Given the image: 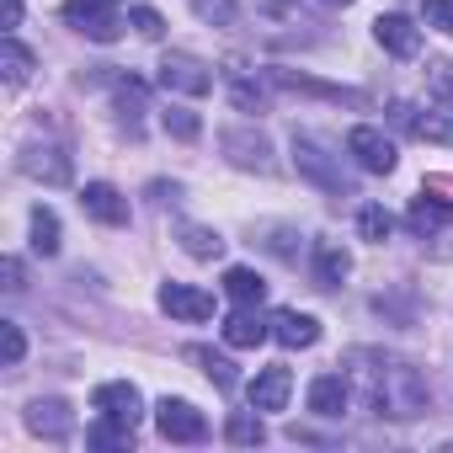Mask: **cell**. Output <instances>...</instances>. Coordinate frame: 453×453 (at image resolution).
<instances>
[{
	"label": "cell",
	"mask_w": 453,
	"mask_h": 453,
	"mask_svg": "<svg viewBox=\"0 0 453 453\" xmlns=\"http://www.w3.org/2000/svg\"><path fill=\"white\" fill-rule=\"evenodd\" d=\"M112 107H118V118L128 123V134H139V112H144V81L123 75V81H118V91H112Z\"/></svg>",
	"instance_id": "cell-25"
},
{
	"label": "cell",
	"mask_w": 453,
	"mask_h": 453,
	"mask_svg": "<svg viewBox=\"0 0 453 453\" xmlns=\"http://www.w3.org/2000/svg\"><path fill=\"white\" fill-rule=\"evenodd\" d=\"M160 310L176 315V320H208L213 315V299L203 288H187V283H165L160 288Z\"/></svg>",
	"instance_id": "cell-16"
},
{
	"label": "cell",
	"mask_w": 453,
	"mask_h": 453,
	"mask_svg": "<svg viewBox=\"0 0 453 453\" xmlns=\"http://www.w3.org/2000/svg\"><path fill=\"white\" fill-rule=\"evenodd\" d=\"M347 384H352V400H363L373 416H389V421H411L426 411V379L421 368H411L405 357H389L379 347H357L347 352Z\"/></svg>",
	"instance_id": "cell-1"
},
{
	"label": "cell",
	"mask_w": 453,
	"mask_h": 453,
	"mask_svg": "<svg viewBox=\"0 0 453 453\" xmlns=\"http://www.w3.org/2000/svg\"><path fill=\"white\" fill-rule=\"evenodd\" d=\"M86 442L91 448H134V426H123L112 416H96V426L86 432Z\"/></svg>",
	"instance_id": "cell-30"
},
{
	"label": "cell",
	"mask_w": 453,
	"mask_h": 453,
	"mask_svg": "<svg viewBox=\"0 0 453 453\" xmlns=\"http://www.w3.org/2000/svg\"><path fill=\"white\" fill-rule=\"evenodd\" d=\"M160 86L176 96H208L213 91V70L197 54H165L160 59Z\"/></svg>",
	"instance_id": "cell-4"
},
{
	"label": "cell",
	"mask_w": 453,
	"mask_h": 453,
	"mask_svg": "<svg viewBox=\"0 0 453 453\" xmlns=\"http://www.w3.org/2000/svg\"><path fill=\"white\" fill-rule=\"evenodd\" d=\"M224 150H230V160H235V165L273 171V160H267V155H273V144H267L262 134H241V128H235V134H224Z\"/></svg>",
	"instance_id": "cell-20"
},
{
	"label": "cell",
	"mask_w": 453,
	"mask_h": 453,
	"mask_svg": "<svg viewBox=\"0 0 453 453\" xmlns=\"http://www.w3.org/2000/svg\"><path fill=\"white\" fill-rule=\"evenodd\" d=\"M224 294H230L235 304H262L267 299V283L251 267H230V273H224Z\"/></svg>",
	"instance_id": "cell-24"
},
{
	"label": "cell",
	"mask_w": 453,
	"mask_h": 453,
	"mask_svg": "<svg viewBox=\"0 0 453 453\" xmlns=\"http://www.w3.org/2000/svg\"><path fill=\"white\" fill-rule=\"evenodd\" d=\"M6 27H22V0H6Z\"/></svg>",
	"instance_id": "cell-39"
},
{
	"label": "cell",
	"mask_w": 453,
	"mask_h": 453,
	"mask_svg": "<svg viewBox=\"0 0 453 453\" xmlns=\"http://www.w3.org/2000/svg\"><path fill=\"white\" fill-rule=\"evenodd\" d=\"M224 437H230L235 448H257V442H267V426H262L251 411H235L230 421H224Z\"/></svg>",
	"instance_id": "cell-29"
},
{
	"label": "cell",
	"mask_w": 453,
	"mask_h": 453,
	"mask_svg": "<svg viewBox=\"0 0 453 453\" xmlns=\"http://www.w3.org/2000/svg\"><path fill=\"white\" fill-rule=\"evenodd\" d=\"M0 352H6V368H17V363H22L27 336H22V326H17V320H0Z\"/></svg>",
	"instance_id": "cell-34"
},
{
	"label": "cell",
	"mask_w": 453,
	"mask_h": 453,
	"mask_svg": "<svg viewBox=\"0 0 453 453\" xmlns=\"http://www.w3.org/2000/svg\"><path fill=\"white\" fill-rule=\"evenodd\" d=\"M192 12H197L208 27H235V22H241L235 0H192Z\"/></svg>",
	"instance_id": "cell-32"
},
{
	"label": "cell",
	"mask_w": 453,
	"mask_h": 453,
	"mask_svg": "<svg viewBox=\"0 0 453 453\" xmlns=\"http://www.w3.org/2000/svg\"><path fill=\"white\" fill-rule=\"evenodd\" d=\"M273 336V320L262 315V304H241L230 320H224V342L230 347H262Z\"/></svg>",
	"instance_id": "cell-15"
},
{
	"label": "cell",
	"mask_w": 453,
	"mask_h": 453,
	"mask_svg": "<svg viewBox=\"0 0 453 453\" xmlns=\"http://www.w3.org/2000/svg\"><path fill=\"white\" fill-rule=\"evenodd\" d=\"M347 150H352V160H357L363 171H373V176H389V171H395V144H389L379 128H368V123L347 134Z\"/></svg>",
	"instance_id": "cell-7"
},
{
	"label": "cell",
	"mask_w": 453,
	"mask_h": 453,
	"mask_svg": "<svg viewBox=\"0 0 453 453\" xmlns=\"http://www.w3.org/2000/svg\"><path fill=\"white\" fill-rule=\"evenodd\" d=\"M128 22H134V33H139V38H160V33H165V22H160V12H155V6H134V12H128Z\"/></svg>",
	"instance_id": "cell-36"
},
{
	"label": "cell",
	"mask_w": 453,
	"mask_h": 453,
	"mask_svg": "<svg viewBox=\"0 0 453 453\" xmlns=\"http://www.w3.org/2000/svg\"><path fill=\"white\" fill-rule=\"evenodd\" d=\"M22 171L38 176V181H49V187H65L70 181V155L59 144H27L22 150Z\"/></svg>",
	"instance_id": "cell-13"
},
{
	"label": "cell",
	"mask_w": 453,
	"mask_h": 453,
	"mask_svg": "<svg viewBox=\"0 0 453 453\" xmlns=\"http://www.w3.org/2000/svg\"><path fill=\"white\" fill-rule=\"evenodd\" d=\"M448 219H453V208H448L442 197H426V192H421V197L411 203V213H405L411 235H421V241H426V235H437V230H448Z\"/></svg>",
	"instance_id": "cell-19"
},
{
	"label": "cell",
	"mask_w": 453,
	"mask_h": 453,
	"mask_svg": "<svg viewBox=\"0 0 453 453\" xmlns=\"http://www.w3.org/2000/svg\"><path fill=\"white\" fill-rule=\"evenodd\" d=\"M357 230H363V241H373V246H384V241H389V230H395V219H389V208H379V203H368V208L357 213Z\"/></svg>",
	"instance_id": "cell-31"
},
{
	"label": "cell",
	"mask_w": 453,
	"mask_h": 453,
	"mask_svg": "<svg viewBox=\"0 0 453 453\" xmlns=\"http://www.w3.org/2000/svg\"><path fill=\"white\" fill-rule=\"evenodd\" d=\"M389 123L405 128L411 139H426V144H453V107L448 112H421L411 102H395L389 107Z\"/></svg>",
	"instance_id": "cell-6"
},
{
	"label": "cell",
	"mask_w": 453,
	"mask_h": 453,
	"mask_svg": "<svg viewBox=\"0 0 453 453\" xmlns=\"http://www.w3.org/2000/svg\"><path fill=\"white\" fill-rule=\"evenodd\" d=\"M160 123H165V134H171V139H181V144H192V139L203 134L197 112H187V107H171V112H160Z\"/></svg>",
	"instance_id": "cell-33"
},
{
	"label": "cell",
	"mask_w": 453,
	"mask_h": 453,
	"mask_svg": "<svg viewBox=\"0 0 453 453\" xmlns=\"http://www.w3.org/2000/svg\"><path fill=\"white\" fill-rule=\"evenodd\" d=\"M273 86L283 91H304V96H320V102H347V107H368L363 91H347V86H326V81H310L299 70H273Z\"/></svg>",
	"instance_id": "cell-12"
},
{
	"label": "cell",
	"mask_w": 453,
	"mask_h": 453,
	"mask_svg": "<svg viewBox=\"0 0 453 453\" xmlns=\"http://www.w3.org/2000/svg\"><path fill=\"white\" fill-rule=\"evenodd\" d=\"M273 336L294 352V347H315L320 342V320L315 315H299V310H278L273 315Z\"/></svg>",
	"instance_id": "cell-18"
},
{
	"label": "cell",
	"mask_w": 453,
	"mask_h": 453,
	"mask_svg": "<svg viewBox=\"0 0 453 453\" xmlns=\"http://www.w3.org/2000/svg\"><path fill=\"white\" fill-rule=\"evenodd\" d=\"M33 251L54 257L59 251V213L54 208H33Z\"/></svg>",
	"instance_id": "cell-28"
},
{
	"label": "cell",
	"mask_w": 453,
	"mask_h": 453,
	"mask_svg": "<svg viewBox=\"0 0 453 453\" xmlns=\"http://www.w3.org/2000/svg\"><path fill=\"white\" fill-rule=\"evenodd\" d=\"M294 165H299V176H310V181H320L326 192H347V171H342V160L320 144V139H310V134H294Z\"/></svg>",
	"instance_id": "cell-3"
},
{
	"label": "cell",
	"mask_w": 453,
	"mask_h": 453,
	"mask_svg": "<svg viewBox=\"0 0 453 453\" xmlns=\"http://www.w3.org/2000/svg\"><path fill=\"white\" fill-rule=\"evenodd\" d=\"M187 363H197L219 389H235L241 384V373H235V363L230 357H224V352H208V347H187Z\"/></svg>",
	"instance_id": "cell-23"
},
{
	"label": "cell",
	"mask_w": 453,
	"mask_h": 453,
	"mask_svg": "<svg viewBox=\"0 0 453 453\" xmlns=\"http://www.w3.org/2000/svg\"><path fill=\"white\" fill-rule=\"evenodd\" d=\"M0 273H6V288H12V294H22V288H27V283H22V262H17V257L0 262Z\"/></svg>",
	"instance_id": "cell-38"
},
{
	"label": "cell",
	"mask_w": 453,
	"mask_h": 453,
	"mask_svg": "<svg viewBox=\"0 0 453 453\" xmlns=\"http://www.w3.org/2000/svg\"><path fill=\"white\" fill-rule=\"evenodd\" d=\"M251 411H283L288 405V395H294V373L283 368V363H273V368H262L257 379H251Z\"/></svg>",
	"instance_id": "cell-11"
},
{
	"label": "cell",
	"mask_w": 453,
	"mask_h": 453,
	"mask_svg": "<svg viewBox=\"0 0 453 453\" xmlns=\"http://www.w3.org/2000/svg\"><path fill=\"white\" fill-rule=\"evenodd\" d=\"M0 75H6V86H27V75H33V54L17 38L0 43Z\"/></svg>",
	"instance_id": "cell-27"
},
{
	"label": "cell",
	"mask_w": 453,
	"mask_h": 453,
	"mask_svg": "<svg viewBox=\"0 0 453 453\" xmlns=\"http://www.w3.org/2000/svg\"><path fill=\"white\" fill-rule=\"evenodd\" d=\"M230 102H235L241 112H267V91H262V81L246 75L241 59H230Z\"/></svg>",
	"instance_id": "cell-21"
},
{
	"label": "cell",
	"mask_w": 453,
	"mask_h": 453,
	"mask_svg": "<svg viewBox=\"0 0 453 453\" xmlns=\"http://www.w3.org/2000/svg\"><path fill=\"white\" fill-rule=\"evenodd\" d=\"M347 273H352V257H347L342 246L320 241V246H315V283H320V288H336Z\"/></svg>",
	"instance_id": "cell-22"
},
{
	"label": "cell",
	"mask_w": 453,
	"mask_h": 453,
	"mask_svg": "<svg viewBox=\"0 0 453 453\" xmlns=\"http://www.w3.org/2000/svg\"><path fill=\"white\" fill-rule=\"evenodd\" d=\"M176 241H181V251H187V257H197V262H213V257H224V241H219L213 230H203V224H181V230H176Z\"/></svg>",
	"instance_id": "cell-26"
},
{
	"label": "cell",
	"mask_w": 453,
	"mask_h": 453,
	"mask_svg": "<svg viewBox=\"0 0 453 453\" xmlns=\"http://www.w3.org/2000/svg\"><path fill=\"white\" fill-rule=\"evenodd\" d=\"M27 426H33L38 437H49V442H65L70 426H75V416H70L65 400H33V405H27Z\"/></svg>",
	"instance_id": "cell-17"
},
{
	"label": "cell",
	"mask_w": 453,
	"mask_h": 453,
	"mask_svg": "<svg viewBox=\"0 0 453 453\" xmlns=\"http://www.w3.org/2000/svg\"><path fill=\"white\" fill-rule=\"evenodd\" d=\"M432 96L453 107V65H432Z\"/></svg>",
	"instance_id": "cell-37"
},
{
	"label": "cell",
	"mask_w": 453,
	"mask_h": 453,
	"mask_svg": "<svg viewBox=\"0 0 453 453\" xmlns=\"http://www.w3.org/2000/svg\"><path fill=\"white\" fill-rule=\"evenodd\" d=\"M421 17H426V27L453 38V0H421Z\"/></svg>",
	"instance_id": "cell-35"
},
{
	"label": "cell",
	"mask_w": 453,
	"mask_h": 453,
	"mask_svg": "<svg viewBox=\"0 0 453 453\" xmlns=\"http://www.w3.org/2000/svg\"><path fill=\"white\" fill-rule=\"evenodd\" d=\"M373 38H379V49H389L395 59H416V54H421V27H416L411 17H400V12L379 17V22H373Z\"/></svg>",
	"instance_id": "cell-8"
},
{
	"label": "cell",
	"mask_w": 453,
	"mask_h": 453,
	"mask_svg": "<svg viewBox=\"0 0 453 453\" xmlns=\"http://www.w3.org/2000/svg\"><path fill=\"white\" fill-rule=\"evenodd\" d=\"M155 426H160V437H165V442H203V437H208L203 411H197V405H187V400H171V395L155 405Z\"/></svg>",
	"instance_id": "cell-5"
},
{
	"label": "cell",
	"mask_w": 453,
	"mask_h": 453,
	"mask_svg": "<svg viewBox=\"0 0 453 453\" xmlns=\"http://www.w3.org/2000/svg\"><path fill=\"white\" fill-rule=\"evenodd\" d=\"M75 33H86L91 43H118L123 38V17L107 6V0H65V12H59Z\"/></svg>",
	"instance_id": "cell-2"
},
{
	"label": "cell",
	"mask_w": 453,
	"mask_h": 453,
	"mask_svg": "<svg viewBox=\"0 0 453 453\" xmlns=\"http://www.w3.org/2000/svg\"><path fill=\"white\" fill-rule=\"evenodd\" d=\"M326 6H347V0H326Z\"/></svg>",
	"instance_id": "cell-40"
},
{
	"label": "cell",
	"mask_w": 453,
	"mask_h": 453,
	"mask_svg": "<svg viewBox=\"0 0 453 453\" xmlns=\"http://www.w3.org/2000/svg\"><path fill=\"white\" fill-rule=\"evenodd\" d=\"M310 411L326 416V421H342V416L352 411V384H347V373H320V379L310 384Z\"/></svg>",
	"instance_id": "cell-9"
},
{
	"label": "cell",
	"mask_w": 453,
	"mask_h": 453,
	"mask_svg": "<svg viewBox=\"0 0 453 453\" xmlns=\"http://www.w3.org/2000/svg\"><path fill=\"white\" fill-rule=\"evenodd\" d=\"M91 405H96V416H112V421H123V426H139V416H144V405H139V389L134 384H96V395H91Z\"/></svg>",
	"instance_id": "cell-10"
},
{
	"label": "cell",
	"mask_w": 453,
	"mask_h": 453,
	"mask_svg": "<svg viewBox=\"0 0 453 453\" xmlns=\"http://www.w3.org/2000/svg\"><path fill=\"white\" fill-rule=\"evenodd\" d=\"M81 208L102 224H128V197L112 187V181H86L81 187Z\"/></svg>",
	"instance_id": "cell-14"
}]
</instances>
